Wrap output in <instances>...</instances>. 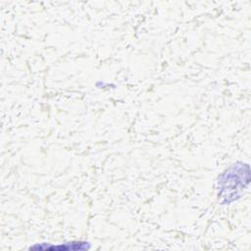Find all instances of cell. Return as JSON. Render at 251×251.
I'll use <instances>...</instances> for the list:
<instances>
[{
  "instance_id": "cell-1",
  "label": "cell",
  "mask_w": 251,
  "mask_h": 251,
  "mask_svg": "<svg viewBox=\"0 0 251 251\" xmlns=\"http://www.w3.org/2000/svg\"><path fill=\"white\" fill-rule=\"evenodd\" d=\"M88 242H69V243H62L58 245L53 244H47V243H41L33 245L30 247V249H42V250H87L89 248Z\"/></svg>"
}]
</instances>
